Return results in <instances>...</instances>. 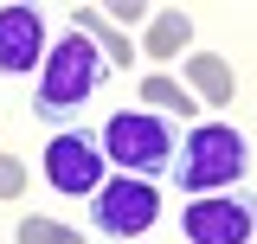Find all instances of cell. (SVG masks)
Returning <instances> with one entry per match:
<instances>
[{
    "mask_svg": "<svg viewBox=\"0 0 257 244\" xmlns=\"http://www.w3.org/2000/svg\"><path fill=\"white\" fill-rule=\"evenodd\" d=\"M45 64V20L39 7H0V71L26 77Z\"/></svg>",
    "mask_w": 257,
    "mask_h": 244,
    "instance_id": "52a82bcc",
    "label": "cell"
},
{
    "mask_svg": "<svg viewBox=\"0 0 257 244\" xmlns=\"http://www.w3.org/2000/svg\"><path fill=\"white\" fill-rule=\"evenodd\" d=\"M13 238H20V244H84L71 225H58V218H20Z\"/></svg>",
    "mask_w": 257,
    "mask_h": 244,
    "instance_id": "7c38bea8",
    "label": "cell"
},
{
    "mask_svg": "<svg viewBox=\"0 0 257 244\" xmlns=\"http://www.w3.org/2000/svg\"><path fill=\"white\" fill-rule=\"evenodd\" d=\"M45 186L64 193V199H96L103 180H109V161H103V142L84 135V129H58L52 142H45Z\"/></svg>",
    "mask_w": 257,
    "mask_h": 244,
    "instance_id": "277c9868",
    "label": "cell"
},
{
    "mask_svg": "<svg viewBox=\"0 0 257 244\" xmlns=\"http://www.w3.org/2000/svg\"><path fill=\"white\" fill-rule=\"evenodd\" d=\"M142 103H148L155 116H193V109H199V103H193V90L180 84V77H167V71L142 77Z\"/></svg>",
    "mask_w": 257,
    "mask_h": 244,
    "instance_id": "8fae6325",
    "label": "cell"
},
{
    "mask_svg": "<svg viewBox=\"0 0 257 244\" xmlns=\"http://www.w3.org/2000/svg\"><path fill=\"white\" fill-rule=\"evenodd\" d=\"M193 45V20L180 7H161L155 20H148V39H142V52L148 58H174V52H187Z\"/></svg>",
    "mask_w": 257,
    "mask_h": 244,
    "instance_id": "9c48e42d",
    "label": "cell"
},
{
    "mask_svg": "<svg viewBox=\"0 0 257 244\" xmlns=\"http://www.w3.org/2000/svg\"><path fill=\"white\" fill-rule=\"evenodd\" d=\"M155 218H161V186H155V180H135V174L103 180V193L90 199L96 238H148Z\"/></svg>",
    "mask_w": 257,
    "mask_h": 244,
    "instance_id": "8992f818",
    "label": "cell"
},
{
    "mask_svg": "<svg viewBox=\"0 0 257 244\" xmlns=\"http://www.w3.org/2000/svg\"><path fill=\"white\" fill-rule=\"evenodd\" d=\"M71 26L84 32V39H96V52H103L109 64H122V71H128V58H135V45H128V39H122L116 26H109V20H103L96 7H77V20H71Z\"/></svg>",
    "mask_w": 257,
    "mask_h": 244,
    "instance_id": "30bf717a",
    "label": "cell"
},
{
    "mask_svg": "<svg viewBox=\"0 0 257 244\" xmlns=\"http://www.w3.org/2000/svg\"><path fill=\"white\" fill-rule=\"evenodd\" d=\"M187 90L206 103V109H231V96H238V77H231V64L212 58V52H193L187 58Z\"/></svg>",
    "mask_w": 257,
    "mask_h": 244,
    "instance_id": "ba28073f",
    "label": "cell"
},
{
    "mask_svg": "<svg viewBox=\"0 0 257 244\" xmlns=\"http://www.w3.org/2000/svg\"><path fill=\"white\" fill-rule=\"evenodd\" d=\"M20 193H26V161L0 154V199H20Z\"/></svg>",
    "mask_w": 257,
    "mask_h": 244,
    "instance_id": "4fadbf2b",
    "label": "cell"
},
{
    "mask_svg": "<svg viewBox=\"0 0 257 244\" xmlns=\"http://www.w3.org/2000/svg\"><path fill=\"white\" fill-rule=\"evenodd\" d=\"M187 244H251L257 238V193L225 186V193H199L180 212Z\"/></svg>",
    "mask_w": 257,
    "mask_h": 244,
    "instance_id": "5b68a950",
    "label": "cell"
},
{
    "mask_svg": "<svg viewBox=\"0 0 257 244\" xmlns=\"http://www.w3.org/2000/svg\"><path fill=\"white\" fill-rule=\"evenodd\" d=\"M103 77H109V58L96 52V39L71 26L58 45H45V64H39V96H32V116L58 122L71 109H84L96 90H103Z\"/></svg>",
    "mask_w": 257,
    "mask_h": 244,
    "instance_id": "6da1fadb",
    "label": "cell"
},
{
    "mask_svg": "<svg viewBox=\"0 0 257 244\" xmlns=\"http://www.w3.org/2000/svg\"><path fill=\"white\" fill-rule=\"evenodd\" d=\"M174 154H180L174 122L155 116V109H116V116L103 122V161H109V167H122V174H135V180L167 174V167H174Z\"/></svg>",
    "mask_w": 257,
    "mask_h": 244,
    "instance_id": "3957f363",
    "label": "cell"
},
{
    "mask_svg": "<svg viewBox=\"0 0 257 244\" xmlns=\"http://www.w3.org/2000/svg\"><path fill=\"white\" fill-rule=\"evenodd\" d=\"M251 167V142H244V129H231V122H193L187 142H180V161H174V180L187 199L199 193H225V186H238V174Z\"/></svg>",
    "mask_w": 257,
    "mask_h": 244,
    "instance_id": "7a4b0ae2",
    "label": "cell"
}]
</instances>
